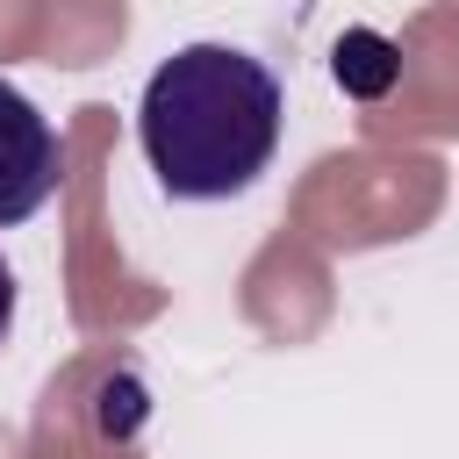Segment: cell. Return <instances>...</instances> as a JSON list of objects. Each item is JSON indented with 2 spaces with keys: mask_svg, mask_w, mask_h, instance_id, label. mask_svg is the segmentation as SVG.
I'll list each match as a JSON object with an SVG mask.
<instances>
[{
  "mask_svg": "<svg viewBox=\"0 0 459 459\" xmlns=\"http://www.w3.org/2000/svg\"><path fill=\"white\" fill-rule=\"evenodd\" d=\"M7 330H14V265L0 258V344H7Z\"/></svg>",
  "mask_w": 459,
  "mask_h": 459,
  "instance_id": "cell-3",
  "label": "cell"
},
{
  "mask_svg": "<svg viewBox=\"0 0 459 459\" xmlns=\"http://www.w3.org/2000/svg\"><path fill=\"white\" fill-rule=\"evenodd\" d=\"M57 179H65V136L14 79H0V230L29 222L57 194Z\"/></svg>",
  "mask_w": 459,
  "mask_h": 459,
  "instance_id": "cell-2",
  "label": "cell"
},
{
  "mask_svg": "<svg viewBox=\"0 0 459 459\" xmlns=\"http://www.w3.org/2000/svg\"><path fill=\"white\" fill-rule=\"evenodd\" d=\"M287 93L265 57L237 43H179L136 108V143L172 201H230L280 151Z\"/></svg>",
  "mask_w": 459,
  "mask_h": 459,
  "instance_id": "cell-1",
  "label": "cell"
}]
</instances>
